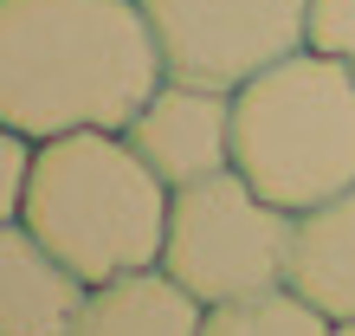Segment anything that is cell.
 I'll return each instance as SVG.
<instances>
[{
	"instance_id": "1",
	"label": "cell",
	"mask_w": 355,
	"mask_h": 336,
	"mask_svg": "<svg viewBox=\"0 0 355 336\" xmlns=\"http://www.w3.org/2000/svg\"><path fill=\"white\" fill-rule=\"evenodd\" d=\"M162 84L142 0H0V123L19 136L130 130Z\"/></svg>"
},
{
	"instance_id": "2",
	"label": "cell",
	"mask_w": 355,
	"mask_h": 336,
	"mask_svg": "<svg viewBox=\"0 0 355 336\" xmlns=\"http://www.w3.org/2000/svg\"><path fill=\"white\" fill-rule=\"evenodd\" d=\"M168 207L175 187L136 156L123 130H78L33 149L19 220L46 240L58 265H71L97 291L162 265Z\"/></svg>"
},
{
	"instance_id": "3",
	"label": "cell",
	"mask_w": 355,
	"mask_h": 336,
	"mask_svg": "<svg viewBox=\"0 0 355 336\" xmlns=\"http://www.w3.org/2000/svg\"><path fill=\"white\" fill-rule=\"evenodd\" d=\"M233 168L284 214L355 187V72L329 52H291L233 91Z\"/></svg>"
},
{
	"instance_id": "4",
	"label": "cell",
	"mask_w": 355,
	"mask_h": 336,
	"mask_svg": "<svg viewBox=\"0 0 355 336\" xmlns=\"http://www.w3.org/2000/svg\"><path fill=\"white\" fill-rule=\"evenodd\" d=\"M291 246H297V214L271 207L239 168H226L175 187L162 271L200 304H233L291 285Z\"/></svg>"
},
{
	"instance_id": "5",
	"label": "cell",
	"mask_w": 355,
	"mask_h": 336,
	"mask_svg": "<svg viewBox=\"0 0 355 336\" xmlns=\"http://www.w3.org/2000/svg\"><path fill=\"white\" fill-rule=\"evenodd\" d=\"M162 65L181 84L239 91L310 46V0H142Z\"/></svg>"
},
{
	"instance_id": "6",
	"label": "cell",
	"mask_w": 355,
	"mask_h": 336,
	"mask_svg": "<svg viewBox=\"0 0 355 336\" xmlns=\"http://www.w3.org/2000/svg\"><path fill=\"white\" fill-rule=\"evenodd\" d=\"M123 136L136 142V156L168 187L226 175V168H233V91H207V84L168 78L136 110V123Z\"/></svg>"
},
{
	"instance_id": "7",
	"label": "cell",
	"mask_w": 355,
	"mask_h": 336,
	"mask_svg": "<svg viewBox=\"0 0 355 336\" xmlns=\"http://www.w3.org/2000/svg\"><path fill=\"white\" fill-rule=\"evenodd\" d=\"M91 285L58 265L26 220H0V336H71Z\"/></svg>"
},
{
	"instance_id": "8",
	"label": "cell",
	"mask_w": 355,
	"mask_h": 336,
	"mask_svg": "<svg viewBox=\"0 0 355 336\" xmlns=\"http://www.w3.org/2000/svg\"><path fill=\"white\" fill-rule=\"evenodd\" d=\"M291 291H304L329 324H355V187L297 214Z\"/></svg>"
},
{
	"instance_id": "9",
	"label": "cell",
	"mask_w": 355,
	"mask_h": 336,
	"mask_svg": "<svg viewBox=\"0 0 355 336\" xmlns=\"http://www.w3.org/2000/svg\"><path fill=\"white\" fill-rule=\"evenodd\" d=\"M207 304L187 298L168 271H130L116 285H97L78 310L71 336H200Z\"/></svg>"
},
{
	"instance_id": "10",
	"label": "cell",
	"mask_w": 355,
	"mask_h": 336,
	"mask_svg": "<svg viewBox=\"0 0 355 336\" xmlns=\"http://www.w3.org/2000/svg\"><path fill=\"white\" fill-rule=\"evenodd\" d=\"M200 336H336V324L323 317L304 291H259V298H233V304H207Z\"/></svg>"
},
{
	"instance_id": "11",
	"label": "cell",
	"mask_w": 355,
	"mask_h": 336,
	"mask_svg": "<svg viewBox=\"0 0 355 336\" xmlns=\"http://www.w3.org/2000/svg\"><path fill=\"white\" fill-rule=\"evenodd\" d=\"M310 52L355 72V0H310Z\"/></svg>"
},
{
	"instance_id": "12",
	"label": "cell",
	"mask_w": 355,
	"mask_h": 336,
	"mask_svg": "<svg viewBox=\"0 0 355 336\" xmlns=\"http://www.w3.org/2000/svg\"><path fill=\"white\" fill-rule=\"evenodd\" d=\"M33 136H19L13 123H0V220H19L26 207V175H33Z\"/></svg>"
},
{
	"instance_id": "13",
	"label": "cell",
	"mask_w": 355,
	"mask_h": 336,
	"mask_svg": "<svg viewBox=\"0 0 355 336\" xmlns=\"http://www.w3.org/2000/svg\"><path fill=\"white\" fill-rule=\"evenodd\" d=\"M336 336H355V324H336Z\"/></svg>"
}]
</instances>
